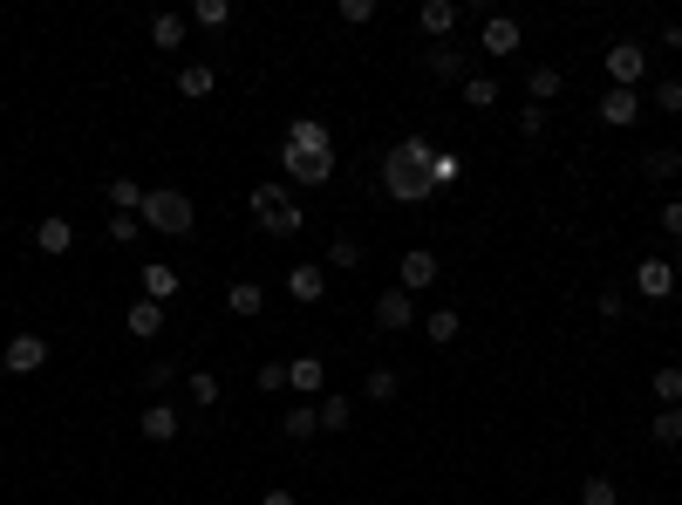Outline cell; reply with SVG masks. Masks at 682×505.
Segmentation results:
<instances>
[{
    "instance_id": "obj_1",
    "label": "cell",
    "mask_w": 682,
    "mask_h": 505,
    "mask_svg": "<svg viewBox=\"0 0 682 505\" xmlns=\"http://www.w3.org/2000/svg\"><path fill=\"white\" fill-rule=\"evenodd\" d=\"M430 144L423 137H403L396 151H389V164H382V192L396 198V205H423V198H437V178H430Z\"/></svg>"
},
{
    "instance_id": "obj_2",
    "label": "cell",
    "mask_w": 682,
    "mask_h": 505,
    "mask_svg": "<svg viewBox=\"0 0 682 505\" xmlns=\"http://www.w3.org/2000/svg\"><path fill=\"white\" fill-rule=\"evenodd\" d=\"M253 212H260V233L266 239H294L307 226V212L287 198V185H260V192H253Z\"/></svg>"
},
{
    "instance_id": "obj_3",
    "label": "cell",
    "mask_w": 682,
    "mask_h": 505,
    "mask_svg": "<svg viewBox=\"0 0 682 505\" xmlns=\"http://www.w3.org/2000/svg\"><path fill=\"white\" fill-rule=\"evenodd\" d=\"M151 233H171V239H185L191 233V198L185 192H171V185H151L144 192V212H137Z\"/></svg>"
},
{
    "instance_id": "obj_4",
    "label": "cell",
    "mask_w": 682,
    "mask_h": 505,
    "mask_svg": "<svg viewBox=\"0 0 682 505\" xmlns=\"http://www.w3.org/2000/svg\"><path fill=\"white\" fill-rule=\"evenodd\" d=\"M280 164H287L294 185H328L335 178V151H280Z\"/></svg>"
},
{
    "instance_id": "obj_5",
    "label": "cell",
    "mask_w": 682,
    "mask_h": 505,
    "mask_svg": "<svg viewBox=\"0 0 682 505\" xmlns=\"http://www.w3.org/2000/svg\"><path fill=\"white\" fill-rule=\"evenodd\" d=\"M601 62H607V82H614V89H635V82H642V69H648V55L635 48V41H614Z\"/></svg>"
},
{
    "instance_id": "obj_6",
    "label": "cell",
    "mask_w": 682,
    "mask_h": 505,
    "mask_svg": "<svg viewBox=\"0 0 682 505\" xmlns=\"http://www.w3.org/2000/svg\"><path fill=\"white\" fill-rule=\"evenodd\" d=\"M280 151H335V130H328L321 117H294V123H287V144H280Z\"/></svg>"
},
{
    "instance_id": "obj_7",
    "label": "cell",
    "mask_w": 682,
    "mask_h": 505,
    "mask_svg": "<svg viewBox=\"0 0 682 505\" xmlns=\"http://www.w3.org/2000/svg\"><path fill=\"white\" fill-rule=\"evenodd\" d=\"M635 294H642V301H669V294H676V267H669V260H642V267H635Z\"/></svg>"
},
{
    "instance_id": "obj_8",
    "label": "cell",
    "mask_w": 682,
    "mask_h": 505,
    "mask_svg": "<svg viewBox=\"0 0 682 505\" xmlns=\"http://www.w3.org/2000/svg\"><path fill=\"white\" fill-rule=\"evenodd\" d=\"M0 362H7L14 376H35L41 362H48V342H41V335H14V342L0 349Z\"/></svg>"
},
{
    "instance_id": "obj_9",
    "label": "cell",
    "mask_w": 682,
    "mask_h": 505,
    "mask_svg": "<svg viewBox=\"0 0 682 505\" xmlns=\"http://www.w3.org/2000/svg\"><path fill=\"white\" fill-rule=\"evenodd\" d=\"M396 273H403V294H423V287H437V253L430 246H410Z\"/></svg>"
},
{
    "instance_id": "obj_10",
    "label": "cell",
    "mask_w": 682,
    "mask_h": 505,
    "mask_svg": "<svg viewBox=\"0 0 682 505\" xmlns=\"http://www.w3.org/2000/svg\"><path fill=\"white\" fill-rule=\"evenodd\" d=\"M601 123H607V130L642 123V96H635V89H607V96H601Z\"/></svg>"
},
{
    "instance_id": "obj_11",
    "label": "cell",
    "mask_w": 682,
    "mask_h": 505,
    "mask_svg": "<svg viewBox=\"0 0 682 505\" xmlns=\"http://www.w3.org/2000/svg\"><path fill=\"white\" fill-rule=\"evenodd\" d=\"M519 41H526V28L512 14H485V55H519Z\"/></svg>"
},
{
    "instance_id": "obj_12",
    "label": "cell",
    "mask_w": 682,
    "mask_h": 505,
    "mask_svg": "<svg viewBox=\"0 0 682 505\" xmlns=\"http://www.w3.org/2000/svg\"><path fill=\"white\" fill-rule=\"evenodd\" d=\"M417 28H423L430 41H451V35H457V0H423Z\"/></svg>"
},
{
    "instance_id": "obj_13",
    "label": "cell",
    "mask_w": 682,
    "mask_h": 505,
    "mask_svg": "<svg viewBox=\"0 0 682 505\" xmlns=\"http://www.w3.org/2000/svg\"><path fill=\"white\" fill-rule=\"evenodd\" d=\"M35 246L48 253V260H62V253L76 246V226H69V219H41V226H35Z\"/></svg>"
},
{
    "instance_id": "obj_14",
    "label": "cell",
    "mask_w": 682,
    "mask_h": 505,
    "mask_svg": "<svg viewBox=\"0 0 682 505\" xmlns=\"http://www.w3.org/2000/svg\"><path fill=\"white\" fill-rule=\"evenodd\" d=\"M423 69L437 82H464V55H457V41H437L430 55H423Z\"/></svg>"
},
{
    "instance_id": "obj_15",
    "label": "cell",
    "mask_w": 682,
    "mask_h": 505,
    "mask_svg": "<svg viewBox=\"0 0 682 505\" xmlns=\"http://www.w3.org/2000/svg\"><path fill=\"white\" fill-rule=\"evenodd\" d=\"M287 294H294L301 308H314V301L328 294V273H321V267H294V273H287Z\"/></svg>"
},
{
    "instance_id": "obj_16",
    "label": "cell",
    "mask_w": 682,
    "mask_h": 505,
    "mask_svg": "<svg viewBox=\"0 0 682 505\" xmlns=\"http://www.w3.org/2000/svg\"><path fill=\"white\" fill-rule=\"evenodd\" d=\"M123 328H130L137 342H151V335H164V308H157V301H130V314H123Z\"/></svg>"
},
{
    "instance_id": "obj_17",
    "label": "cell",
    "mask_w": 682,
    "mask_h": 505,
    "mask_svg": "<svg viewBox=\"0 0 682 505\" xmlns=\"http://www.w3.org/2000/svg\"><path fill=\"white\" fill-rule=\"evenodd\" d=\"M226 308L239 314V321H253V314L266 308V287H260V280H232V287H226Z\"/></svg>"
},
{
    "instance_id": "obj_18",
    "label": "cell",
    "mask_w": 682,
    "mask_h": 505,
    "mask_svg": "<svg viewBox=\"0 0 682 505\" xmlns=\"http://www.w3.org/2000/svg\"><path fill=\"white\" fill-rule=\"evenodd\" d=\"M321 383H328V369H321V355H294V362H287V389H301V396H314Z\"/></svg>"
},
{
    "instance_id": "obj_19",
    "label": "cell",
    "mask_w": 682,
    "mask_h": 505,
    "mask_svg": "<svg viewBox=\"0 0 682 505\" xmlns=\"http://www.w3.org/2000/svg\"><path fill=\"white\" fill-rule=\"evenodd\" d=\"M560 89H567V76H560L553 62H539V69H532V76H526V96H532V103H539V110H546V103H553Z\"/></svg>"
},
{
    "instance_id": "obj_20",
    "label": "cell",
    "mask_w": 682,
    "mask_h": 505,
    "mask_svg": "<svg viewBox=\"0 0 682 505\" xmlns=\"http://www.w3.org/2000/svg\"><path fill=\"white\" fill-rule=\"evenodd\" d=\"M376 321H382V328H410V321H417V308H410V294H403V287H389V294L376 301Z\"/></svg>"
},
{
    "instance_id": "obj_21",
    "label": "cell",
    "mask_w": 682,
    "mask_h": 505,
    "mask_svg": "<svg viewBox=\"0 0 682 505\" xmlns=\"http://www.w3.org/2000/svg\"><path fill=\"white\" fill-rule=\"evenodd\" d=\"M144 301H157V308H164V301H178V273L164 267V260L144 267Z\"/></svg>"
},
{
    "instance_id": "obj_22",
    "label": "cell",
    "mask_w": 682,
    "mask_h": 505,
    "mask_svg": "<svg viewBox=\"0 0 682 505\" xmlns=\"http://www.w3.org/2000/svg\"><path fill=\"white\" fill-rule=\"evenodd\" d=\"M144 437H151V444H171V437H178V410H171V403H151V410H144Z\"/></svg>"
},
{
    "instance_id": "obj_23",
    "label": "cell",
    "mask_w": 682,
    "mask_h": 505,
    "mask_svg": "<svg viewBox=\"0 0 682 505\" xmlns=\"http://www.w3.org/2000/svg\"><path fill=\"white\" fill-rule=\"evenodd\" d=\"M212 62H185V69H178V96H191V103H198V96H212Z\"/></svg>"
},
{
    "instance_id": "obj_24",
    "label": "cell",
    "mask_w": 682,
    "mask_h": 505,
    "mask_svg": "<svg viewBox=\"0 0 682 505\" xmlns=\"http://www.w3.org/2000/svg\"><path fill=\"white\" fill-rule=\"evenodd\" d=\"M648 389H655V403H662V410H682V369H676V362H669V369H655Z\"/></svg>"
},
{
    "instance_id": "obj_25",
    "label": "cell",
    "mask_w": 682,
    "mask_h": 505,
    "mask_svg": "<svg viewBox=\"0 0 682 505\" xmlns=\"http://www.w3.org/2000/svg\"><path fill=\"white\" fill-rule=\"evenodd\" d=\"M110 205H116V212H130V219H137V212H144V185H137L130 171H123V178H110Z\"/></svg>"
},
{
    "instance_id": "obj_26",
    "label": "cell",
    "mask_w": 682,
    "mask_h": 505,
    "mask_svg": "<svg viewBox=\"0 0 682 505\" xmlns=\"http://www.w3.org/2000/svg\"><path fill=\"white\" fill-rule=\"evenodd\" d=\"M676 171H682V151H648L642 157V178H648V185H669Z\"/></svg>"
},
{
    "instance_id": "obj_27",
    "label": "cell",
    "mask_w": 682,
    "mask_h": 505,
    "mask_svg": "<svg viewBox=\"0 0 682 505\" xmlns=\"http://www.w3.org/2000/svg\"><path fill=\"white\" fill-rule=\"evenodd\" d=\"M457 328H464V321H457V308H437L430 321H423V335H430L437 349H451V342H457Z\"/></svg>"
},
{
    "instance_id": "obj_28",
    "label": "cell",
    "mask_w": 682,
    "mask_h": 505,
    "mask_svg": "<svg viewBox=\"0 0 682 505\" xmlns=\"http://www.w3.org/2000/svg\"><path fill=\"white\" fill-rule=\"evenodd\" d=\"M396 369H369V376H362V396H369V403H396Z\"/></svg>"
},
{
    "instance_id": "obj_29",
    "label": "cell",
    "mask_w": 682,
    "mask_h": 505,
    "mask_svg": "<svg viewBox=\"0 0 682 505\" xmlns=\"http://www.w3.org/2000/svg\"><path fill=\"white\" fill-rule=\"evenodd\" d=\"M151 41H157V48H185V14H157Z\"/></svg>"
},
{
    "instance_id": "obj_30",
    "label": "cell",
    "mask_w": 682,
    "mask_h": 505,
    "mask_svg": "<svg viewBox=\"0 0 682 505\" xmlns=\"http://www.w3.org/2000/svg\"><path fill=\"white\" fill-rule=\"evenodd\" d=\"M464 103H471V110H492L498 103V76H464Z\"/></svg>"
},
{
    "instance_id": "obj_31",
    "label": "cell",
    "mask_w": 682,
    "mask_h": 505,
    "mask_svg": "<svg viewBox=\"0 0 682 505\" xmlns=\"http://www.w3.org/2000/svg\"><path fill=\"white\" fill-rule=\"evenodd\" d=\"M614 499H621V492H614V478L594 471V478H580V499H573V505H614Z\"/></svg>"
},
{
    "instance_id": "obj_32",
    "label": "cell",
    "mask_w": 682,
    "mask_h": 505,
    "mask_svg": "<svg viewBox=\"0 0 682 505\" xmlns=\"http://www.w3.org/2000/svg\"><path fill=\"white\" fill-rule=\"evenodd\" d=\"M430 178H437V192L457 185V178H464V157H457V151H437V157H430Z\"/></svg>"
},
{
    "instance_id": "obj_33",
    "label": "cell",
    "mask_w": 682,
    "mask_h": 505,
    "mask_svg": "<svg viewBox=\"0 0 682 505\" xmlns=\"http://www.w3.org/2000/svg\"><path fill=\"white\" fill-rule=\"evenodd\" d=\"M648 437H655V444H682V410H655Z\"/></svg>"
},
{
    "instance_id": "obj_34",
    "label": "cell",
    "mask_w": 682,
    "mask_h": 505,
    "mask_svg": "<svg viewBox=\"0 0 682 505\" xmlns=\"http://www.w3.org/2000/svg\"><path fill=\"white\" fill-rule=\"evenodd\" d=\"M185 389H191V403H205V410L219 403V376H212V369H198V376H185Z\"/></svg>"
},
{
    "instance_id": "obj_35",
    "label": "cell",
    "mask_w": 682,
    "mask_h": 505,
    "mask_svg": "<svg viewBox=\"0 0 682 505\" xmlns=\"http://www.w3.org/2000/svg\"><path fill=\"white\" fill-rule=\"evenodd\" d=\"M314 417H321L328 430H348V417H355V403H348V396H328V403H321Z\"/></svg>"
},
{
    "instance_id": "obj_36",
    "label": "cell",
    "mask_w": 682,
    "mask_h": 505,
    "mask_svg": "<svg viewBox=\"0 0 682 505\" xmlns=\"http://www.w3.org/2000/svg\"><path fill=\"white\" fill-rule=\"evenodd\" d=\"M191 21H198V28H226L232 7H226V0H198V7H191Z\"/></svg>"
},
{
    "instance_id": "obj_37",
    "label": "cell",
    "mask_w": 682,
    "mask_h": 505,
    "mask_svg": "<svg viewBox=\"0 0 682 505\" xmlns=\"http://www.w3.org/2000/svg\"><path fill=\"white\" fill-rule=\"evenodd\" d=\"M328 260H335V267H362V239H341V233H335Z\"/></svg>"
},
{
    "instance_id": "obj_38",
    "label": "cell",
    "mask_w": 682,
    "mask_h": 505,
    "mask_svg": "<svg viewBox=\"0 0 682 505\" xmlns=\"http://www.w3.org/2000/svg\"><path fill=\"white\" fill-rule=\"evenodd\" d=\"M103 233H110L116 246H130V239L144 233V219H130V212H116V219H110V226H103Z\"/></svg>"
},
{
    "instance_id": "obj_39",
    "label": "cell",
    "mask_w": 682,
    "mask_h": 505,
    "mask_svg": "<svg viewBox=\"0 0 682 505\" xmlns=\"http://www.w3.org/2000/svg\"><path fill=\"white\" fill-rule=\"evenodd\" d=\"M341 21H348V28H369V21H376V0H341Z\"/></svg>"
},
{
    "instance_id": "obj_40",
    "label": "cell",
    "mask_w": 682,
    "mask_h": 505,
    "mask_svg": "<svg viewBox=\"0 0 682 505\" xmlns=\"http://www.w3.org/2000/svg\"><path fill=\"white\" fill-rule=\"evenodd\" d=\"M253 383H260L266 396H280V389H287V362H260V376H253Z\"/></svg>"
},
{
    "instance_id": "obj_41",
    "label": "cell",
    "mask_w": 682,
    "mask_h": 505,
    "mask_svg": "<svg viewBox=\"0 0 682 505\" xmlns=\"http://www.w3.org/2000/svg\"><path fill=\"white\" fill-rule=\"evenodd\" d=\"M314 430H321L314 410H287V437H314Z\"/></svg>"
},
{
    "instance_id": "obj_42",
    "label": "cell",
    "mask_w": 682,
    "mask_h": 505,
    "mask_svg": "<svg viewBox=\"0 0 682 505\" xmlns=\"http://www.w3.org/2000/svg\"><path fill=\"white\" fill-rule=\"evenodd\" d=\"M655 110H669V117H676V110H682V82H676V76H669V82H662V89H655Z\"/></svg>"
},
{
    "instance_id": "obj_43",
    "label": "cell",
    "mask_w": 682,
    "mask_h": 505,
    "mask_svg": "<svg viewBox=\"0 0 682 505\" xmlns=\"http://www.w3.org/2000/svg\"><path fill=\"white\" fill-rule=\"evenodd\" d=\"M178 383V369H171V362H151V369H144V389H171Z\"/></svg>"
},
{
    "instance_id": "obj_44",
    "label": "cell",
    "mask_w": 682,
    "mask_h": 505,
    "mask_svg": "<svg viewBox=\"0 0 682 505\" xmlns=\"http://www.w3.org/2000/svg\"><path fill=\"white\" fill-rule=\"evenodd\" d=\"M621 308H628V294H621V287H607V294H601V314H607V321H621Z\"/></svg>"
},
{
    "instance_id": "obj_45",
    "label": "cell",
    "mask_w": 682,
    "mask_h": 505,
    "mask_svg": "<svg viewBox=\"0 0 682 505\" xmlns=\"http://www.w3.org/2000/svg\"><path fill=\"white\" fill-rule=\"evenodd\" d=\"M662 233L682 239V198H669V205H662Z\"/></svg>"
},
{
    "instance_id": "obj_46",
    "label": "cell",
    "mask_w": 682,
    "mask_h": 505,
    "mask_svg": "<svg viewBox=\"0 0 682 505\" xmlns=\"http://www.w3.org/2000/svg\"><path fill=\"white\" fill-rule=\"evenodd\" d=\"M519 130H526V137H539V130H546V110H539V103H532V110H519Z\"/></svg>"
},
{
    "instance_id": "obj_47",
    "label": "cell",
    "mask_w": 682,
    "mask_h": 505,
    "mask_svg": "<svg viewBox=\"0 0 682 505\" xmlns=\"http://www.w3.org/2000/svg\"><path fill=\"white\" fill-rule=\"evenodd\" d=\"M662 41H669V48H682V21H669V28H662Z\"/></svg>"
},
{
    "instance_id": "obj_48",
    "label": "cell",
    "mask_w": 682,
    "mask_h": 505,
    "mask_svg": "<svg viewBox=\"0 0 682 505\" xmlns=\"http://www.w3.org/2000/svg\"><path fill=\"white\" fill-rule=\"evenodd\" d=\"M260 505H301V499H294V492H266Z\"/></svg>"
},
{
    "instance_id": "obj_49",
    "label": "cell",
    "mask_w": 682,
    "mask_h": 505,
    "mask_svg": "<svg viewBox=\"0 0 682 505\" xmlns=\"http://www.w3.org/2000/svg\"><path fill=\"white\" fill-rule=\"evenodd\" d=\"M648 505H662V499H648Z\"/></svg>"
},
{
    "instance_id": "obj_50",
    "label": "cell",
    "mask_w": 682,
    "mask_h": 505,
    "mask_svg": "<svg viewBox=\"0 0 682 505\" xmlns=\"http://www.w3.org/2000/svg\"><path fill=\"white\" fill-rule=\"evenodd\" d=\"M560 505H567V499H560Z\"/></svg>"
}]
</instances>
